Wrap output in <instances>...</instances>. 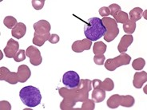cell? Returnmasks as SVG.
Returning <instances> with one entry per match:
<instances>
[{"label": "cell", "instance_id": "obj_1", "mask_svg": "<svg viewBox=\"0 0 147 110\" xmlns=\"http://www.w3.org/2000/svg\"><path fill=\"white\" fill-rule=\"evenodd\" d=\"M92 89V81L90 80H80L79 85L76 88L67 89L61 88L59 90V94L63 97V101L60 104V109L63 110L72 109L76 103L86 101L88 100V93Z\"/></svg>", "mask_w": 147, "mask_h": 110}, {"label": "cell", "instance_id": "obj_2", "mask_svg": "<svg viewBox=\"0 0 147 110\" xmlns=\"http://www.w3.org/2000/svg\"><path fill=\"white\" fill-rule=\"evenodd\" d=\"M107 31V28L99 18H90L84 26L85 35L87 39L92 42L100 39L106 34Z\"/></svg>", "mask_w": 147, "mask_h": 110}, {"label": "cell", "instance_id": "obj_3", "mask_svg": "<svg viewBox=\"0 0 147 110\" xmlns=\"http://www.w3.org/2000/svg\"><path fill=\"white\" fill-rule=\"evenodd\" d=\"M19 97L22 102L30 108L38 106L42 101L40 90L32 85L23 87L19 92Z\"/></svg>", "mask_w": 147, "mask_h": 110}, {"label": "cell", "instance_id": "obj_4", "mask_svg": "<svg viewBox=\"0 0 147 110\" xmlns=\"http://www.w3.org/2000/svg\"><path fill=\"white\" fill-rule=\"evenodd\" d=\"M34 34L33 43L37 46H43L46 41L50 39V30L51 24L47 20H40L34 24Z\"/></svg>", "mask_w": 147, "mask_h": 110}, {"label": "cell", "instance_id": "obj_5", "mask_svg": "<svg viewBox=\"0 0 147 110\" xmlns=\"http://www.w3.org/2000/svg\"><path fill=\"white\" fill-rule=\"evenodd\" d=\"M134 102L135 101L132 96H121L114 94L111 96L107 101V106L110 109H116L119 105L123 107H132L134 105Z\"/></svg>", "mask_w": 147, "mask_h": 110}, {"label": "cell", "instance_id": "obj_6", "mask_svg": "<svg viewBox=\"0 0 147 110\" xmlns=\"http://www.w3.org/2000/svg\"><path fill=\"white\" fill-rule=\"evenodd\" d=\"M102 21L103 25L107 30V33L104 35V39L107 42H110L114 40L119 34L118 23L114 18H109V17H104L102 19Z\"/></svg>", "mask_w": 147, "mask_h": 110}, {"label": "cell", "instance_id": "obj_7", "mask_svg": "<svg viewBox=\"0 0 147 110\" xmlns=\"http://www.w3.org/2000/svg\"><path fill=\"white\" fill-rule=\"evenodd\" d=\"M131 61V57L125 53H121L118 57L107 59L105 63V68L109 71H114L120 66L129 65Z\"/></svg>", "mask_w": 147, "mask_h": 110}, {"label": "cell", "instance_id": "obj_8", "mask_svg": "<svg viewBox=\"0 0 147 110\" xmlns=\"http://www.w3.org/2000/svg\"><path fill=\"white\" fill-rule=\"evenodd\" d=\"M63 83L68 88H76L80 83L79 75L74 71H67L63 74Z\"/></svg>", "mask_w": 147, "mask_h": 110}, {"label": "cell", "instance_id": "obj_9", "mask_svg": "<svg viewBox=\"0 0 147 110\" xmlns=\"http://www.w3.org/2000/svg\"><path fill=\"white\" fill-rule=\"evenodd\" d=\"M26 55L30 58V62L31 65L38 66L42 62V58L39 50L34 46H30L26 49Z\"/></svg>", "mask_w": 147, "mask_h": 110}, {"label": "cell", "instance_id": "obj_10", "mask_svg": "<svg viewBox=\"0 0 147 110\" xmlns=\"http://www.w3.org/2000/svg\"><path fill=\"white\" fill-rule=\"evenodd\" d=\"M0 80L6 81L11 85H15L18 82L17 73L11 72L7 68L3 66L0 68Z\"/></svg>", "mask_w": 147, "mask_h": 110}, {"label": "cell", "instance_id": "obj_11", "mask_svg": "<svg viewBox=\"0 0 147 110\" xmlns=\"http://www.w3.org/2000/svg\"><path fill=\"white\" fill-rule=\"evenodd\" d=\"M18 49H19V44H18V42H16L13 38H11L7 42V45L6 46V47L4 48L3 52L7 58H14L15 54L19 50Z\"/></svg>", "mask_w": 147, "mask_h": 110}, {"label": "cell", "instance_id": "obj_12", "mask_svg": "<svg viewBox=\"0 0 147 110\" xmlns=\"http://www.w3.org/2000/svg\"><path fill=\"white\" fill-rule=\"evenodd\" d=\"M92 46V41L87 38L82 40H78L74 42L72 45V50L76 53H82L84 50H89Z\"/></svg>", "mask_w": 147, "mask_h": 110}, {"label": "cell", "instance_id": "obj_13", "mask_svg": "<svg viewBox=\"0 0 147 110\" xmlns=\"http://www.w3.org/2000/svg\"><path fill=\"white\" fill-rule=\"evenodd\" d=\"M17 75H18V82L24 83L30 77L31 72L28 66L26 65H22V66H18Z\"/></svg>", "mask_w": 147, "mask_h": 110}, {"label": "cell", "instance_id": "obj_14", "mask_svg": "<svg viewBox=\"0 0 147 110\" xmlns=\"http://www.w3.org/2000/svg\"><path fill=\"white\" fill-rule=\"evenodd\" d=\"M147 81V73L145 71L137 72L134 76L133 85L136 89H141Z\"/></svg>", "mask_w": 147, "mask_h": 110}, {"label": "cell", "instance_id": "obj_15", "mask_svg": "<svg viewBox=\"0 0 147 110\" xmlns=\"http://www.w3.org/2000/svg\"><path fill=\"white\" fill-rule=\"evenodd\" d=\"M134 38L132 35H124L120 40L118 46V50L119 53H125L128 50V47L132 44Z\"/></svg>", "mask_w": 147, "mask_h": 110}, {"label": "cell", "instance_id": "obj_16", "mask_svg": "<svg viewBox=\"0 0 147 110\" xmlns=\"http://www.w3.org/2000/svg\"><path fill=\"white\" fill-rule=\"evenodd\" d=\"M26 32V26L22 22H18V24L12 29L11 34L14 38H16L17 39H21L22 38L25 36Z\"/></svg>", "mask_w": 147, "mask_h": 110}, {"label": "cell", "instance_id": "obj_17", "mask_svg": "<svg viewBox=\"0 0 147 110\" xmlns=\"http://www.w3.org/2000/svg\"><path fill=\"white\" fill-rule=\"evenodd\" d=\"M106 98V91L102 89L97 88L94 89V91L92 93V99L96 103H101Z\"/></svg>", "mask_w": 147, "mask_h": 110}, {"label": "cell", "instance_id": "obj_18", "mask_svg": "<svg viewBox=\"0 0 147 110\" xmlns=\"http://www.w3.org/2000/svg\"><path fill=\"white\" fill-rule=\"evenodd\" d=\"M142 13L143 11L140 7H135L129 12V19L133 22H136L137 21L140 20L142 17Z\"/></svg>", "mask_w": 147, "mask_h": 110}, {"label": "cell", "instance_id": "obj_19", "mask_svg": "<svg viewBox=\"0 0 147 110\" xmlns=\"http://www.w3.org/2000/svg\"><path fill=\"white\" fill-rule=\"evenodd\" d=\"M107 46L102 42H95L93 47V52L94 55H102L107 51Z\"/></svg>", "mask_w": 147, "mask_h": 110}, {"label": "cell", "instance_id": "obj_20", "mask_svg": "<svg viewBox=\"0 0 147 110\" xmlns=\"http://www.w3.org/2000/svg\"><path fill=\"white\" fill-rule=\"evenodd\" d=\"M114 88V83L110 78L107 77L103 81L101 82L100 85V89H102L105 91H111Z\"/></svg>", "mask_w": 147, "mask_h": 110}, {"label": "cell", "instance_id": "obj_21", "mask_svg": "<svg viewBox=\"0 0 147 110\" xmlns=\"http://www.w3.org/2000/svg\"><path fill=\"white\" fill-rule=\"evenodd\" d=\"M135 29H136V22H133L130 19H129L128 22L123 24V30L125 33L131 34L135 31Z\"/></svg>", "mask_w": 147, "mask_h": 110}, {"label": "cell", "instance_id": "obj_22", "mask_svg": "<svg viewBox=\"0 0 147 110\" xmlns=\"http://www.w3.org/2000/svg\"><path fill=\"white\" fill-rule=\"evenodd\" d=\"M114 20L116 22H119V23H122L124 24L125 22H127L129 21V15L127 13H125L124 11H120L118 12L117 15L114 17Z\"/></svg>", "mask_w": 147, "mask_h": 110}, {"label": "cell", "instance_id": "obj_23", "mask_svg": "<svg viewBox=\"0 0 147 110\" xmlns=\"http://www.w3.org/2000/svg\"><path fill=\"white\" fill-rule=\"evenodd\" d=\"M3 23L4 25H5V26H7L8 29L11 30L13 29V28L18 24L16 18H14V17H12V16H7L6 18H4Z\"/></svg>", "mask_w": 147, "mask_h": 110}, {"label": "cell", "instance_id": "obj_24", "mask_svg": "<svg viewBox=\"0 0 147 110\" xmlns=\"http://www.w3.org/2000/svg\"><path fill=\"white\" fill-rule=\"evenodd\" d=\"M145 66H146V61L142 58H136L135 60H134V62H132L133 68L135 70H137V71L142 70Z\"/></svg>", "mask_w": 147, "mask_h": 110}, {"label": "cell", "instance_id": "obj_25", "mask_svg": "<svg viewBox=\"0 0 147 110\" xmlns=\"http://www.w3.org/2000/svg\"><path fill=\"white\" fill-rule=\"evenodd\" d=\"M95 108V105H94V101L92 100H86V101L83 102L82 105L80 108V109H88V110H94Z\"/></svg>", "mask_w": 147, "mask_h": 110}, {"label": "cell", "instance_id": "obj_26", "mask_svg": "<svg viewBox=\"0 0 147 110\" xmlns=\"http://www.w3.org/2000/svg\"><path fill=\"white\" fill-rule=\"evenodd\" d=\"M26 59V51L24 50H19L14 57V60L16 62H20Z\"/></svg>", "mask_w": 147, "mask_h": 110}, {"label": "cell", "instance_id": "obj_27", "mask_svg": "<svg viewBox=\"0 0 147 110\" xmlns=\"http://www.w3.org/2000/svg\"><path fill=\"white\" fill-rule=\"evenodd\" d=\"M108 8L110 9V15H112L113 17H114L115 15H117L118 12L121 11V7H120V6H118V4H116V3L111 4V5H110V6H109V7Z\"/></svg>", "mask_w": 147, "mask_h": 110}, {"label": "cell", "instance_id": "obj_28", "mask_svg": "<svg viewBox=\"0 0 147 110\" xmlns=\"http://www.w3.org/2000/svg\"><path fill=\"white\" fill-rule=\"evenodd\" d=\"M45 0H33L32 6L35 10H41L44 7Z\"/></svg>", "mask_w": 147, "mask_h": 110}, {"label": "cell", "instance_id": "obj_29", "mask_svg": "<svg viewBox=\"0 0 147 110\" xmlns=\"http://www.w3.org/2000/svg\"><path fill=\"white\" fill-rule=\"evenodd\" d=\"M105 56L103 54L102 55H95L94 57V62L96 65L98 66H102L104 62H105Z\"/></svg>", "mask_w": 147, "mask_h": 110}, {"label": "cell", "instance_id": "obj_30", "mask_svg": "<svg viewBox=\"0 0 147 110\" xmlns=\"http://www.w3.org/2000/svg\"><path fill=\"white\" fill-rule=\"evenodd\" d=\"M99 15L101 16H102L103 18L104 17H107L108 15H110V9L107 7H101L99 9Z\"/></svg>", "mask_w": 147, "mask_h": 110}, {"label": "cell", "instance_id": "obj_31", "mask_svg": "<svg viewBox=\"0 0 147 110\" xmlns=\"http://www.w3.org/2000/svg\"><path fill=\"white\" fill-rule=\"evenodd\" d=\"M59 36L58 34H51V37H50V39H49V42L51 43V44H56L59 42Z\"/></svg>", "mask_w": 147, "mask_h": 110}, {"label": "cell", "instance_id": "obj_32", "mask_svg": "<svg viewBox=\"0 0 147 110\" xmlns=\"http://www.w3.org/2000/svg\"><path fill=\"white\" fill-rule=\"evenodd\" d=\"M101 82L102 81L98 80V79H94L92 81V86L94 89L100 88V85H101Z\"/></svg>", "mask_w": 147, "mask_h": 110}, {"label": "cell", "instance_id": "obj_33", "mask_svg": "<svg viewBox=\"0 0 147 110\" xmlns=\"http://www.w3.org/2000/svg\"><path fill=\"white\" fill-rule=\"evenodd\" d=\"M0 103L3 104L4 106H6V107H4L3 109H11V104H10L9 102H7V101H1Z\"/></svg>", "mask_w": 147, "mask_h": 110}]
</instances>
